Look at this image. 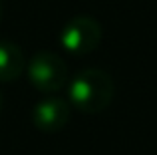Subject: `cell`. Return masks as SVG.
I'll use <instances>...</instances> for the list:
<instances>
[{"label": "cell", "mask_w": 157, "mask_h": 155, "mask_svg": "<svg viewBox=\"0 0 157 155\" xmlns=\"http://www.w3.org/2000/svg\"><path fill=\"white\" fill-rule=\"evenodd\" d=\"M113 93L115 85L107 72L100 68H86L72 78L68 100L80 113H100L109 108Z\"/></svg>", "instance_id": "cell-1"}, {"label": "cell", "mask_w": 157, "mask_h": 155, "mask_svg": "<svg viewBox=\"0 0 157 155\" xmlns=\"http://www.w3.org/2000/svg\"><path fill=\"white\" fill-rule=\"evenodd\" d=\"M28 80L38 92L56 93L68 81V64L54 52H38L26 66Z\"/></svg>", "instance_id": "cell-2"}, {"label": "cell", "mask_w": 157, "mask_h": 155, "mask_svg": "<svg viewBox=\"0 0 157 155\" xmlns=\"http://www.w3.org/2000/svg\"><path fill=\"white\" fill-rule=\"evenodd\" d=\"M60 46L74 56H86L94 52L101 42V26L96 18L76 16L60 30Z\"/></svg>", "instance_id": "cell-3"}, {"label": "cell", "mask_w": 157, "mask_h": 155, "mask_svg": "<svg viewBox=\"0 0 157 155\" xmlns=\"http://www.w3.org/2000/svg\"><path fill=\"white\" fill-rule=\"evenodd\" d=\"M70 113H72V105L68 100L58 96H48L34 105L30 119L38 131L56 133L66 127V123L70 121Z\"/></svg>", "instance_id": "cell-4"}, {"label": "cell", "mask_w": 157, "mask_h": 155, "mask_svg": "<svg viewBox=\"0 0 157 155\" xmlns=\"http://www.w3.org/2000/svg\"><path fill=\"white\" fill-rule=\"evenodd\" d=\"M26 70V58L16 44L0 40V81H14Z\"/></svg>", "instance_id": "cell-5"}, {"label": "cell", "mask_w": 157, "mask_h": 155, "mask_svg": "<svg viewBox=\"0 0 157 155\" xmlns=\"http://www.w3.org/2000/svg\"><path fill=\"white\" fill-rule=\"evenodd\" d=\"M2 16H4V2L0 0V20H2Z\"/></svg>", "instance_id": "cell-6"}, {"label": "cell", "mask_w": 157, "mask_h": 155, "mask_svg": "<svg viewBox=\"0 0 157 155\" xmlns=\"http://www.w3.org/2000/svg\"><path fill=\"white\" fill-rule=\"evenodd\" d=\"M0 109H2V93H0Z\"/></svg>", "instance_id": "cell-7"}]
</instances>
